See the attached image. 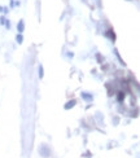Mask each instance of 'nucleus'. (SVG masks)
Wrapping results in <instances>:
<instances>
[{
	"label": "nucleus",
	"mask_w": 140,
	"mask_h": 158,
	"mask_svg": "<svg viewBox=\"0 0 140 158\" xmlns=\"http://www.w3.org/2000/svg\"><path fill=\"white\" fill-rule=\"evenodd\" d=\"M39 152H40V154L44 158L49 157V154H51V151H49V148L47 147V145H42V147L39 148Z\"/></svg>",
	"instance_id": "1"
},
{
	"label": "nucleus",
	"mask_w": 140,
	"mask_h": 158,
	"mask_svg": "<svg viewBox=\"0 0 140 158\" xmlns=\"http://www.w3.org/2000/svg\"><path fill=\"white\" fill-rule=\"evenodd\" d=\"M80 96L82 98L86 101V102H91L93 100V96H92V93H89V92H82L80 93Z\"/></svg>",
	"instance_id": "2"
},
{
	"label": "nucleus",
	"mask_w": 140,
	"mask_h": 158,
	"mask_svg": "<svg viewBox=\"0 0 140 158\" xmlns=\"http://www.w3.org/2000/svg\"><path fill=\"white\" fill-rule=\"evenodd\" d=\"M126 92H123V91H121V89H118L115 92V95H117V101L118 102H122L123 100H124V97H126V95H124Z\"/></svg>",
	"instance_id": "3"
},
{
	"label": "nucleus",
	"mask_w": 140,
	"mask_h": 158,
	"mask_svg": "<svg viewBox=\"0 0 140 158\" xmlns=\"http://www.w3.org/2000/svg\"><path fill=\"white\" fill-rule=\"evenodd\" d=\"M17 31L18 34H22L25 31V22H23V19H19V22L17 23Z\"/></svg>",
	"instance_id": "4"
},
{
	"label": "nucleus",
	"mask_w": 140,
	"mask_h": 158,
	"mask_svg": "<svg viewBox=\"0 0 140 158\" xmlns=\"http://www.w3.org/2000/svg\"><path fill=\"white\" fill-rule=\"evenodd\" d=\"M104 35H105V37H108V38L110 39V40H113V42L115 40V34L113 33V30H112V29H109V30H106V31H105V33H104Z\"/></svg>",
	"instance_id": "5"
},
{
	"label": "nucleus",
	"mask_w": 140,
	"mask_h": 158,
	"mask_svg": "<svg viewBox=\"0 0 140 158\" xmlns=\"http://www.w3.org/2000/svg\"><path fill=\"white\" fill-rule=\"evenodd\" d=\"M75 104H77V100H74V98H73V100H70V101L66 102V105L64 106V108L66 110H69L70 108H74V106H75Z\"/></svg>",
	"instance_id": "6"
},
{
	"label": "nucleus",
	"mask_w": 140,
	"mask_h": 158,
	"mask_svg": "<svg viewBox=\"0 0 140 158\" xmlns=\"http://www.w3.org/2000/svg\"><path fill=\"white\" fill-rule=\"evenodd\" d=\"M16 42H17L18 44H22V43H23V37H22V34H17V35H16Z\"/></svg>",
	"instance_id": "7"
},
{
	"label": "nucleus",
	"mask_w": 140,
	"mask_h": 158,
	"mask_svg": "<svg viewBox=\"0 0 140 158\" xmlns=\"http://www.w3.org/2000/svg\"><path fill=\"white\" fill-rule=\"evenodd\" d=\"M38 72H39V78H43L44 77V73H43V66L42 65H39V68H38Z\"/></svg>",
	"instance_id": "8"
},
{
	"label": "nucleus",
	"mask_w": 140,
	"mask_h": 158,
	"mask_svg": "<svg viewBox=\"0 0 140 158\" xmlns=\"http://www.w3.org/2000/svg\"><path fill=\"white\" fill-rule=\"evenodd\" d=\"M0 12H3L4 14H7L8 12H9V8L8 7H0Z\"/></svg>",
	"instance_id": "9"
},
{
	"label": "nucleus",
	"mask_w": 140,
	"mask_h": 158,
	"mask_svg": "<svg viewBox=\"0 0 140 158\" xmlns=\"http://www.w3.org/2000/svg\"><path fill=\"white\" fill-rule=\"evenodd\" d=\"M96 58H97V61H99V64H103L104 57H101V54H100V53H96Z\"/></svg>",
	"instance_id": "10"
},
{
	"label": "nucleus",
	"mask_w": 140,
	"mask_h": 158,
	"mask_svg": "<svg viewBox=\"0 0 140 158\" xmlns=\"http://www.w3.org/2000/svg\"><path fill=\"white\" fill-rule=\"evenodd\" d=\"M4 25H5L7 29H10V22H9V19H5V22H4Z\"/></svg>",
	"instance_id": "11"
},
{
	"label": "nucleus",
	"mask_w": 140,
	"mask_h": 158,
	"mask_svg": "<svg viewBox=\"0 0 140 158\" xmlns=\"http://www.w3.org/2000/svg\"><path fill=\"white\" fill-rule=\"evenodd\" d=\"M4 22H5V17H0V25H4Z\"/></svg>",
	"instance_id": "12"
},
{
	"label": "nucleus",
	"mask_w": 140,
	"mask_h": 158,
	"mask_svg": "<svg viewBox=\"0 0 140 158\" xmlns=\"http://www.w3.org/2000/svg\"><path fill=\"white\" fill-rule=\"evenodd\" d=\"M127 1H132V0H127Z\"/></svg>",
	"instance_id": "13"
}]
</instances>
